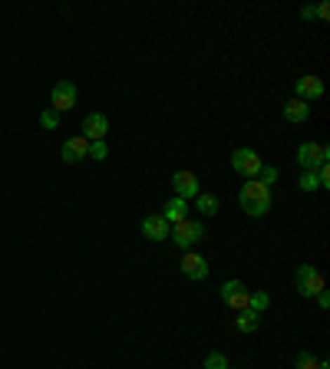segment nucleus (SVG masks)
<instances>
[{"label": "nucleus", "instance_id": "6e6552de", "mask_svg": "<svg viewBox=\"0 0 330 369\" xmlns=\"http://www.w3.org/2000/svg\"><path fill=\"white\" fill-rule=\"evenodd\" d=\"M73 106H77V86L70 79H60L53 86V93H50V109L63 116L66 109H73Z\"/></svg>", "mask_w": 330, "mask_h": 369}, {"label": "nucleus", "instance_id": "4468645a", "mask_svg": "<svg viewBox=\"0 0 330 369\" xmlns=\"http://www.w3.org/2000/svg\"><path fill=\"white\" fill-rule=\"evenodd\" d=\"M162 217L169 221V224L185 221V217H188V201H182V198H169V201L162 205Z\"/></svg>", "mask_w": 330, "mask_h": 369}, {"label": "nucleus", "instance_id": "1a4fd4ad", "mask_svg": "<svg viewBox=\"0 0 330 369\" xmlns=\"http://www.w3.org/2000/svg\"><path fill=\"white\" fill-rule=\"evenodd\" d=\"M178 271L185 274L188 281H205V277H209V261H205V254H198V250H185V257L178 261Z\"/></svg>", "mask_w": 330, "mask_h": 369}, {"label": "nucleus", "instance_id": "5701e85b", "mask_svg": "<svg viewBox=\"0 0 330 369\" xmlns=\"http://www.w3.org/2000/svg\"><path fill=\"white\" fill-rule=\"evenodd\" d=\"M110 155V149H106V142H89V159H96V162H103Z\"/></svg>", "mask_w": 330, "mask_h": 369}, {"label": "nucleus", "instance_id": "4be33fe9", "mask_svg": "<svg viewBox=\"0 0 330 369\" xmlns=\"http://www.w3.org/2000/svg\"><path fill=\"white\" fill-rule=\"evenodd\" d=\"M40 126H44V129H56V126H60V112L44 109V112H40Z\"/></svg>", "mask_w": 330, "mask_h": 369}, {"label": "nucleus", "instance_id": "b1692460", "mask_svg": "<svg viewBox=\"0 0 330 369\" xmlns=\"http://www.w3.org/2000/svg\"><path fill=\"white\" fill-rule=\"evenodd\" d=\"M258 182L271 188V184L277 182V168H271V165H264V168H261V175H258Z\"/></svg>", "mask_w": 330, "mask_h": 369}, {"label": "nucleus", "instance_id": "39448f33", "mask_svg": "<svg viewBox=\"0 0 330 369\" xmlns=\"http://www.w3.org/2000/svg\"><path fill=\"white\" fill-rule=\"evenodd\" d=\"M294 290L301 293V297H317L320 290H324V277H320V271L314 267V264H301L294 274Z\"/></svg>", "mask_w": 330, "mask_h": 369}, {"label": "nucleus", "instance_id": "f257e3e1", "mask_svg": "<svg viewBox=\"0 0 330 369\" xmlns=\"http://www.w3.org/2000/svg\"><path fill=\"white\" fill-rule=\"evenodd\" d=\"M238 205H242V211L248 217H264L268 211H271V188L261 184L258 178L244 182L242 192H238Z\"/></svg>", "mask_w": 330, "mask_h": 369}, {"label": "nucleus", "instance_id": "2eb2a0df", "mask_svg": "<svg viewBox=\"0 0 330 369\" xmlns=\"http://www.w3.org/2000/svg\"><path fill=\"white\" fill-rule=\"evenodd\" d=\"M195 211L202 217H215L221 211L218 195H211V192H198V195H195Z\"/></svg>", "mask_w": 330, "mask_h": 369}, {"label": "nucleus", "instance_id": "f3484780", "mask_svg": "<svg viewBox=\"0 0 330 369\" xmlns=\"http://www.w3.org/2000/svg\"><path fill=\"white\" fill-rule=\"evenodd\" d=\"M235 326H238L242 333H258V326H261V314H254V310H238Z\"/></svg>", "mask_w": 330, "mask_h": 369}, {"label": "nucleus", "instance_id": "a211bd4d", "mask_svg": "<svg viewBox=\"0 0 330 369\" xmlns=\"http://www.w3.org/2000/svg\"><path fill=\"white\" fill-rule=\"evenodd\" d=\"M268 307H271V297H268L264 290H258V293H251V297H248V310H254V314H264Z\"/></svg>", "mask_w": 330, "mask_h": 369}, {"label": "nucleus", "instance_id": "cd10ccee", "mask_svg": "<svg viewBox=\"0 0 330 369\" xmlns=\"http://www.w3.org/2000/svg\"><path fill=\"white\" fill-rule=\"evenodd\" d=\"M228 369H235V366H228Z\"/></svg>", "mask_w": 330, "mask_h": 369}, {"label": "nucleus", "instance_id": "6ab92c4d", "mask_svg": "<svg viewBox=\"0 0 330 369\" xmlns=\"http://www.w3.org/2000/svg\"><path fill=\"white\" fill-rule=\"evenodd\" d=\"M301 192H320V178L317 172H301V182H297Z\"/></svg>", "mask_w": 330, "mask_h": 369}, {"label": "nucleus", "instance_id": "9b49d317", "mask_svg": "<svg viewBox=\"0 0 330 369\" xmlns=\"http://www.w3.org/2000/svg\"><path fill=\"white\" fill-rule=\"evenodd\" d=\"M106 132H110V119H106L103 112H89L86 119H83V139L103 142L106 139Z\"/></svg>", "mask_w": 330, "mask_h": 369}, {"label": "nucleus", "instance_id": "9d476101", "mask_svg": "<svg viewBox=\"0 0 330 369\" xmlns=\"http://www.w3.org/2000/svg\"><path fill=\"white\" fill-rule=\"evenodd\" d=\"M324 96V79L320 76H301L294 83V99H301V102H314V99Z\"/></svg>", "mask_w": 330, "mask_h": 369}, {"label": "nucleus", "instance_id": "f03ea898", "mask_svg": "<svg viewBox=\"0 0 330 369\" xmlns=\"http://www.w3.org/2000/svg\"><path fill=\"white\" fill-rule=\"evenodd\" d=\"M202 238H205V221L202 217H185V221L172 224V231H169V241L182 250H192Z\"/></svg>", "mask_w": 330, "mask_h": 369}, {"label": "nucleus", "instance_id": "7ed1b4c3", "mask_svg": "<svg viewBox=\"0 0 330 369\" xmlns=\"http://www.w3.org/2000/svg\"><path fill=\"white\" fill-rule=\"evenodd\" d=\"M294 159H297V165H301L304 172H317L320 165H327L330 152H327V145H320V142H301Z\"/></svg>", "mask_w": 330, "mask_h": 369}, {"label": "nucleus", "instance_id": "412c9836", "mask_svg": "<svg viewBox=\"0 0 330 369\" xmlns=\"http://www.w3.org/2000/svg\"><path fill=\"white\" fill-rule=\"evenodd\" d=\"M294 366H297V369H317V366H320V359H317V356H310L308 349H304V353H297Z\"/></svg>", "mask_w": 330, "mask_h": 369}, {"label": "nucleus", "instance_id": "423d86ee", "mask_svg": "<svg viewBox=\"0 0 330 369\" xmlns=\"http://www.w3.org/2000/svg\"><path fill=\"white\" fill-rule=\"evenodd\" d=\"M248 297H251V290H248L242 281H225L221 283V304L231 307L235 314H238V310H248Z\"/></svg>", "mask_w": 330, "mask_h": 369}, {"label": "nucleus", "instance_id": "393cba45", "mask_svg": "<svg viewBox=\"0 0 330 369\" xmlns=\"http://www.w3.org/2000/svg\"><path fill=\"white\" fill-rule=\"evenodd\" d=\"M314 300H317V307H320V310H327V307H330V293H327V290H320L317 297H314Z\"/></svg>", "mask_w": 330, "mask_h": 369}, {"label": "nucleus", "instance_id": "0eeeda50", "mask_svg": "<svg viewBox=\"0 0 330 369\" xmlns=\"http://www.w3.org/2000/svg\"><path fill=\"white\" fill-rule=\"evenodd\" d=\"M172 188H176V198H182V201H195V195L202 192V182H198L195 172L178 168V172L172 175Z\"/></svg>", "mask_w": 330, "mask_h": 369}, {"label": "nucleus", "instance_id": "f8f14e48", "mask_svg": "<svg viewBox=\"0 0 330 369\" xmlns=\"http://www.w3.org/2000/svg\"><path fill=\"white\" fill-rule=\"evenodd\" d=\"M60 155H63V162H70V165L83 162V159H89V139H83V135H73V139H66L63 149H60Z\"/></svg>", "mask_w": 330, "mask_h": 369}, {"label": "nucleus", "instance_id": "a878e982", "mask_svg": "<svg viewBox=\"0 0 330 369\" xmlns=\"http://www.w3.org/2000/svg\"><path fill=\"white\" fill-rule=\"evenodd\" d=\"M301 20H317V7H301Z\"/></svg>", "mask_w": 330, "mask_h": 369}, {"label": "nucleus", "instance_id": "20e7f679", "mask_svg": "<svg viewBox=\"0 0 330 369\" xmlns=\"http://www.w3.org/2000/svg\"><path fill=\"white\" fill-rule=\"evenodd\" d=\"M231 168L242 175V178H248V182H251V178H258V175H261L264 159L254 152V149H235V152H231Z\"/></svg>", "mask_w": 330, "mask_h": 369}, {"label": "nucleus", "instance_id": "bb28decb", "mask_svg": "<svg viewBox=\"0 0 330 369\" xmlns=\"http://www.w3.org/2000/svg\"><path fill=\"white\" fill-rule=\"evenodd\" d=\"M330 17V4H317V20H327Z\"/></svg>", "mask_w": 330, "mask_h": 369}, {"label": "nucleus", "instance_id": "dca6fc26", "mask_svg": "<svg viewBox=\"0 0 330 369\" xmlns=\"http://www.w3.org/2000/svg\"><path fill=\"white\" fill-rule=\"evenodd\" d=\"M284 119L294 122V126L308 122L310 119V106H308V102H301V99H287V102H284Z\"/></svg>", "mask_w": 330, "mask_h": 369}, {"label": "nucleus", "instance_id": "ddd939ff", "mask_svg": "<svg viewBox=\"0 0 330 369\" xmlns=\"http://www.w3.org/2000/svg\"><path fill=\"white\" fill-rule=\"evenodd\" d=\"M169 231H172V224H169L162 215H149L143 221V234H145V241H152V244L169 241Z\"/></svg>", "mask_w": 330, "mask_h": 369}, {"label": "nucleus", "instance_id": "aec40b11", "mask_svg": "<svg viewBox=\"0 0 330 369\" xmlns=\"http://www.w3.org/2000/svg\"><path fill=\"white\" fill-rule=\"evenodd\" d=\"M231 363L225 359V353H218V349H211L209 356H205V369H228Z\"/></svg>", "mask_w": 330, "mask_h": 369}]
</instances>
